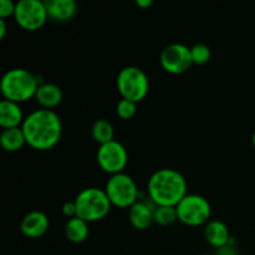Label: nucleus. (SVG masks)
Returning <instances> with one entry per match:
<instances>
[{
  "instance_id": "1",
  "label": "nucleus",
  "mask_w": 255,
  "mask_h": 255,
  "mask_svg": "<svg viewBox=\"0 0 255 255\" xmlns=\"http://www.w3.org/2000/svg\"><path fill=\"white\" fill-rule=\"evenodd\" d=\"M25 139L32 148L46 151L60 141L62 124L59 115L49 109H39L25 117L21 125Z\"/></svg>"
},
{
  "instance_id": "2",
  "label": "nucleus",
  "mask_w": 255,
  "mask_h": 255,
  "mask_svg": "<svg viewBox=\"0 0 255 255\" xmlns=\"http://www.w3.org/2000/svg\"><path fill=\"white\" fill-rule=\"evenodd\" d=\"M187 182L178 171L162 168L148 181V194L156 206L176 207L187 196Z\"/></svg>"
},
{
  "instance_id": "3",
  "label": "nucleus",
  "mask_w": 255,
  "mask_h": 255,
  "mask_svg": "<svg viewBox=\"0 0 255 255\" xmlns=\"http://www.w3.org/2000/svg\"><path fill=\"white\" fill-rule=\"evenodd\" d=\"M39 86L37 77L29 70L12 69L2 76L1 94L5 100L19 104L35 97Z\"/></svg>"
},
{
  "instance_id": "4",
  "label": "nucleus",
  "mask_w": 255,
  "mask_h": 255,
  "mask_svg": "<svg viewBox=\"0 0 255 255\" xmlns=\"http://www.w3.org/2000/svg\"><path fill=\"white\" fill-rule=\"evenodd\" d=\"M76 217L89 222H97L105 218L111 209V201L106 192L96 187L85 188L75 199Z\"/></svg>"
},
{
  "instance_id": "5",
  "label": "nucleus",
  "mask_w": 255,
  "mask_h": 255,
  "mask_svg": "<svg viewBox=\"0 0 255 255\" xmlns=\"http://www.w3.org/2000/svg\"><path fill=\"white\" fill-rule=\"evenodd\" d=\"M149 82L143 70L137 66H127L117 76V89L122 99L139 102L148 92Z\"/></svg>"
},
{
  "instance_id": "6",
  "label": "nucleus",
  "mask_w": 255,
  "mask_h": 255,
  "mask_svg": "<svg viewBox=\"0 0 255 255\" xmlns=\"http://www.w3.org/2000/svg\"><path fill=\"white\" fill-rule=\"evenodd\" d=\"M105 192L111 203L121 208L132 207L138 198L136 182L126 173H117L111 176V178L107 181Z\"/></svg>"
},
{
  "instance_id": "7",
  "label": "nucleus",
  "mask_w": 255,
  "mask_h": 255,
  "mask_svg": "<svg viewBox=\"0 0 255 255\" xmlns=\"http://www.w3.org/2000/svg\"><path fill=\"white\" fill-rule=\"evenodd\" d=\"M178 219L187 226L197 227L208 223L212 207L204 197L199 194H187L176 206Z\"/></svg>"
},
{
  "instance_id": "8",
  "label": "nucleus",
  "mask_w": 255,
  "mask_h": 255,
  "mask_svg": "<svg viewBox=\"0 0 255 255\" xmlns=\"http://www.w3.org/2000/svg\"><path fill=\"white\" fill-rule=\"evenodd\" d=\"M14 17L25 30H39L47 20L46 5L40 0H20L15 6Z\"/></svg>"
},
{
  "instance_id": "9",
  "label": "nucleus",
  "mask_w": 255,
  "mask_h": 255,
  "mask_svg": "<svg viewBox=\"0 0 255 255\" xmlns=\"http://www.w3.org/2000/svg\"><path fill=\"white\" fill-rule=\"evenodd\" d=\"M128 154L126 148L119 141H111L101 144L97 151V162L100 167L112 176L122 173V169L126 167Z\"/></svg>"
},
{
  "instance_id": "10",
  "label": "nucleus",
  "mask_w": 255,
  "mask_h": 255,
  "mask_svg": "<svg viewBox=\"0 0 255 255\" xmlns=\"http://www.w3.org/2000/svg\"><path fill=\"white\" fill-rule=\"evenodd\" d=\"M161 65L167 72L169 74H183L191 67L193 64L192 61L191 49L183 44L173 42L169 44L162 50L161 56Z\"/></svg>"
},
{
  "instance_id": "11",
  "label": "nucleus",
  "mask_w": 255,
  "mask_h": 255,
  "mask_svg": "<svg viewBox=\"0 0 255 255\" xmlns=\"http://www.w3.org/2000/svg\"><path fill=\"white\" fill-rule=\"evenodd\" d=\"M49 218L40 211H32L22 218L20 229L22 234L29 238H39L49 229Z\"/></svg>"
},
{
  "instance_id": "12",
  "label": "nucleus",
  "mask_w": 255,
  "mask_h": 255,
  "mask_svg": "<svg viewBox=\"0 0 255 255\" xmlns=\"http://www.w3.org/2000/svg\"><path fill=\"white\" fill-rule=\"evenodd\" d=\"M47 15L54 21H67L72 19L77 11V4L75 0H47Z\"/></svg>"
},
{
  "instance_id": "13",
  "label": "nucleus",
  "mask_w": 255,
  "mask_h": 255,
  "mask_svg": "<svg viewBox=\"0 0 255 255\" xmlns=\"http://www.w3.org/2000/svg\"><path fill=\"white\" fill-rule=\"evenodd\" d=\"M154 209L156 208H151L146 202L137 201L133 206L129 207V222L136 229H147L154 222Z\"/></svg>"
},
{
  "instance_id": "14",
  "label": "nucleus",
  "mask_w": 255,
  "mask_h": 255,
  "mask_svg": "<svg viewBox=\"0 0 255 255\" xmlns=\"http://www.w3.org/2000/svg\"><path fill=\"white\" fill-rule=\"evenodd\" d=\"M21 107L16 102L2 100L0 102V126L2 128H12L19 127L24 122Z\"/></svg>"
},
{
  "instance_id": "15",
  "label": "nucleus",
  "mask_w": 255,
  "mask_h": 255,
  "mask_svg": "<svg viewBox=\"0 0 255 255\" xmlns=\"http://www.w3.org/2000/svg\"><path fill=\"white\" fill-rule=\"evenodd\" d=\"M204 237L211 246L218 249L228 246L231 241L228 227L221 221H209L204 229Z\"/></svg>"
},
{
  "instance_id": "16",
  "label": "nucleus",
  "mask_w": 255,
  "mask_h": 255,
  "mask_svg": "<svg viewBox=\"0 0 255 255\" xmlns=\"http://www.w3.org/2000/svg\"><path fill=\"white\" fill-rule=\"evenodd\" d=\"M35 99L42 106V109H52L62 101V91L56 84L46 82L41 84L37 89Z\"/></svg>"
},
{
  "instance_id": "17",
  "label": "nucleus",
  "mask_w": 255,
  "mask_h": 255,
  "mask_svg": "<svg viewBox=\"0 0 255 255\" xmlns=\"http://www.w3.org/2000/svg\"><path fill=\"white\" fill-rule=\"evenodd\" d=\"M0 142L5 151L15 152L19 151L26 143V139H25V134L21 127H12V128L2 129Z\"/></svg>"
},
{
  "instance_id": "18",
  "label": "nucleus",
  "mask_w": 255,
  "mask_h": 255,
  "mask_svg": "<svg viewBox=\"0 0 255 255\" xmlns=\"http://www.w3.org/2000/svg\"><path fill=\"white\" fill-rule=\"evenodd\" d=\"M65 233L72 243H82L89 237V224L79 217H72L67 221Z\"/></svg>"
},
{
  "instance_id": "19",
  "label": "nucleus",
  "mask_w": 255,
  "mask_h": 255,
  "mask_svg": "<svg viewBox=\"0 0 255 255\" xmlns=\"http://www.w3.org/2000/svg\"><path fill=\"white\" fill-rule=\"evenodd\" d=\"M114 126L107 120H97L92 125V137H94L95 141L99 142L100 146L107 143V142L114 141Z\"/></svg>"
},
{
  "instance_id": "20",
  "label": "nucleus",
  "mask_w": 255,
  "mask_h": 255,
  "mask_svg": "<svg viewBox=\"0 0 255 255\" xmlns=\"http://www.w3.org/2000/svg\"><path fill=\"white\" fill-rule=\"evenodd\" d=\"M178 219L176 207L157 206L154 209V222L159 226H171Z\"/></svg>"
},
{
  "instance_id": "21",
  "label": "nucleus",
  "mask_w": 255,
  "mask_h": 255,
  "mask_svg": "<svg viewBox=\"0 0 255 255\" xmlns=\"http://www.w3.org/2000/svg\"><path fill=\"white\" fill-rule=\"evenodd\" d=\"M192 61L196 65H204L211 60V49L206 44H196L191 47Z\"/></svg>"
},
{
  "instance_id": "22",
  "label": "nucleus",
  "mask_w": 255,
  "mask_h": 255,
  "mask_svg": "<svg viewBox=\"0 0 255 255\" xmlns=\"http://www.w3.org/2000/svg\"><path fill=\"white\" fill-rule=\"evenodd\" d=\"M116 111H117V115H119L121 119L124 120L132 119V117L136 115V111H137L136 102L129 101V100H126V99H122L121 101L117 104Z\"/></svg>"
},
{
  "instance_id": "23",
  "label": "nucleus",
  "mask_w": 255,
  "mask_h": 255,
  "mask_svg": "<svg viewBox=\"0 0 255 255\" xmlns=\"http://www.w3.org/2000/svg\"><path fill=\"white\" fill-rule=\"evenodd\" d=\"M15 6L16 4L12 2L11 0H1L0 1V19H5L6 16L14 15Z\"/></svg>"
},
{
  "instance_id": "24",
  "label": "nucleus",
  "mask_w": 255,
  "mask_h": 255,
  "mask_svg": "<svg viewBox=\"0 0 255 255\" xmlns=\"http://www.w3.org/2000/svg\"><path fill=\"white\" fill-rule=\"evenodd\" d=\"M62 213L67 217H76V204L74 202H66V203L62 206Z\"/></svg>"
},
{
  "instance_id": "25",
  "label": "nucleus",
  "mask_w": 255,
  "mask_h": 255,
  "mask_svg": "<svg viewBox=\"0 0 255 255\" xmlns=\"http://www.w3.org/2000/svg\"><path fill=\"white\" fill-rule=\"evenodd\" d=\"M217 255H238V252L233 248L232 246H226L223 248L218 249V254Z\"/></svg>"
},
{
  "instance_id": "26",
  "label": "nucleus",
  "mask_w": 255,
  "mask_h": 255,
  "mask_svg": "<svg viewBox=\"0 0 255 255\" xmlns=\"http://www.w3.org/2000/svg\"><path fill=\"white\" fill-rule=\"evenodd\" d=\"M6 34V22L5 19H0V39H4Z\"/></svg>"
},
{
  "instance_id": "27",
  "label": "nucleus",
  "mask_w": 255,
  "mask_h": 255,
  "mask_svg": "<svg viewBox=\"0 0 255 255\" xmlns=\"http://www.w3.org/2000/svg\"><path fill=\"white\" fill-rule=\"evenodd\" d=\"M136 4L141 7H147L152 5V0H137Z\"/></svg>"
},
{
  "instance_id": "28",
  "label": "nucleus",
  "mask_w": 255,
  "mask_h": 255,
  "mask_svg": "<svg viewBox=\"0 0 255 255\" xmlns=\"http://www.w3.org/2000/svg\"><path fill=\"white\" fill-rule=\"evenodd\" d=\"M252 139H253V144H254V147H255V131H254V133H253V138H252Z\"/></svg>"
},
{
  "instance_id": "29",
  "label": "nucleus",
  "mask_w": 255,
  "mask_h": 255,
  "mask_svg": "<svg viewBox=\"0 0 255 255\" xmlns=\"http://www.w3.org/2000/svg\"><path fill=\"white\" fill-rule=\"evenodd\" d=\"M199 255H213V254H199Z\"/></svg>"
}]
</instances>
